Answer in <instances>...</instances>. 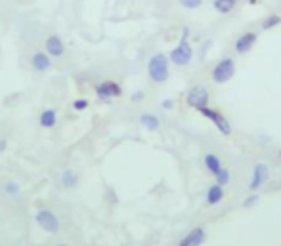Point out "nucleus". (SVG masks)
<instances>
[{
	"label": "nucleus",
	"mask_w": 281,
	"mask_h": 246,
	"mask_svg": "<svg viewBox=\"0 0 281 246\" xmlns=\"http://www.w3.org/2000/svg\"><path fill=\"white\" fill-rule=\"evenodd\" d=\"M147 75L151 78V82L161 84L167 82L171 77V69H169V58L165 54H153L151 60L147 61Z\"/></svg>",
	"instance_id": "f257e3e1"
},
{
	"label": "nucleus",
	"mask_w": 281,
	"mask_h": 246,
	"mask_svg": "<svg viewBox=\"0 0 281 246\" xmlns=\"http://www.w3.org/2000/svg\"><path fill=\"white\" fill-rule=\"evenodd\" d=\"M187 38H189V29L184 27L178 46H174L171 50V54H169V61H172L174 65L184 67V65H187L189 61L193 60V50H191V44L187 42Z\"/></svg>",
	"instance_id": "f03ea898"
},
{
	"label": "nucleus",
	"mask_w": 281,
	"mask_h": 246,
	"mask_svg": "<svg viewBox=\"0 0 281 246\" xmlns=\"http://www.w3.org/2000/svg\"><path fill=\"white\" fill-rule=\"evenodd\" d=\"M233 75H235V61L231 60V58H222L213 67V73H211L213 82H216V84L230 82L231 78H233Z\"/></svg>",
	"instance_id": "7ed1b4c3"
},
{
	"label": "nucleus",
	"mask_w": 281,
	"mask_h": 246,
	"mask_svg": "<svg viewBox=\"0 0 281 246\" xmlns=\"http://www.w3.org/2000/svg\"><path fill=\"white\" fill-rule=\"evenodd\" d=\"M199 113L203 115L205 119H209L211 122H213L214 126L220 130V134H224V136H230L231 134V126H230V122H228V119L222 115L220 111H216V109H211L209 105L207 107H201L199 109Z\"/></svg>",
	"instance_id": "20e7f679"
},
{
	"label": "nucleus",
	"mask_w": 281,
	"mask_h": 246,
	"mask_svg": "<svg viewBox=\"0 0 281 246\" xmlns=\"http://www.w3.org/2000/svg\"><path fill=\"white\" fill-rule=\"evenodd\" d=\"M34 220H36L41 229L50 233V235H56L60 231V220H58V216L52 210H38L36 216H34Z\"/></svg>",
	"instance_id": "39448f33"
},
{
	"label": "nucleus",
	"mask_w": 281,
	"mask_h": 246,
	"mask_svg": "<svg viewBox=\"0 0 281 246\" xmlns=\"http://www.w3.org/2000/svg\"><path fill=\"white\" fill-rule=\"evenodd\" d=\"M186 103L197 111L201 109V107H207L209 105V90L201 84L189 88V92L186 93Z\"/></svg>",
	"instance_id": "423d86ee"
},
{
	"label": "nucleus",
	"mask_w": 281,
	"mask_h": 246,
	"mask_svg": "<svg viewBox=\"0 0 281 246\" xmlns=\"http://www.w3.org/2000/svg\"><path fill=\"white\" fill-rule=\"evenodd\" d=\"M123 93V88H121L119 82L115 80H102L100 84L96 86V95L102 100V102H111L115 97H119Z\"/></svg>",
	"instance_id": "0eeeda50"
},
{
	"label": "nucleus",
	"mask_w": 281,
	"mask_h": 246,
	"mask_svg": "<svg viewBox=\"0 0 281 246\" xmlns=\"http://www.w3.org/2000/svg\"><path fill=\"white\" fill-rule=\"evenodd\" d=\"M268 178H270V168L266 166L264 162H258L253 168V178H251V183H249V191L260 189L268 181Z\"/></svg>",
	"instance_id": "6e6552de"
},
{
	"label": "nucleus",
	"mask_w": 281,
	"mask_h": 246,
	"mask_svg": "<svg viewBox=\"0 0 281 246\" xmlns=\"http://www.w3.org/2000/svg\"><path fill=\"white\" fill-rule=\"evenodd\" d=\"M44 48H46V54L50 56V58H61L63 56V52H65V46H63V40H61L58 34H52L46 38V42H44Z\"/></svg>",
	"instance_id": "1a4fd4ad"
},
{
	"label": "nucleus",
	"mask_w": 281,
	"mask_h": 246,
	"mask_svg": "<svg viewBox=\"0 0 281 246\" xmlns=\"http://www.w3.org/2000/svg\"><path fill=\"white\" fill-rule=\"evenodd\" d=\"M207 240V233H205L203 227H195L187 233L186 237L180 240L178 246H201Z\"/></svg>",
	"instance_id": "9d476101"
},
{
	"label": "nucleus",
	"mask_w": 281,
	"mask_h": 246,
	"mask_svg": "<svg viewBox=\"0 0 281 246\" xmlns=\"http://www.w3.org/2000/svg\"><path fill=\"white\" fill-rule=\"evenodd\" d=\"M256 40H258V34L256 33H245L241 34L237 40H235V52L237 54H247V52L253 50V46L256 44Z\"/></svg>",
	"instance_id": "9b49d317"
},
{
	"label": "nucleus",
	"mask_w": 281,
	"mask_h": 246,
	"mask_svg": "<svg viewBox=\"0 0 281 246\" xmlns=\"http://www.w3.org/2000/svg\"><path fill=\"white\" fill-rule=\"evenodd\" d=\"M31 65H33L34 71L44 73V71H48L52 67L50 56L46 52H36V54H33V58H31Z\"/></svg>",
	"instance_id": "f8f14e48"
},
{
	"label": "nucleus",
	"mask_w": 281,
	"mask_h": 246,
	"mask_svg": "<svg viewBox=\"0 0 281 246\" xmlns=\"http://www.w3.org/2000/svg\"><path fill=\"white\" fill-rule=\"evenodd\" d=\"M224 199V187L218 185V183H213V185L207 189V196H205V201H207V206H214V204H218Z\"/></svg>",
	"instance_id": "ddd939ff"
},
{
	"label": "nucleus",
	"mask_w": 281,
	"mask_h": 246,
	"mask_svg": "<svg viewBox=\"0 0 281 246\" xmlns=\"http://www.w3.org/2000/svg\"><path fill=\"white\" fill-rule=\"evenodd\" d=\"M58 122V113L54 109H46L41 113V126L43 128H54Z\"/></svg>",
	"instance_id": "4468645a"
},
{
	"label": "nucleus",
	"mask_w": 281,
	"mask_h": 246,
	"mask_svg": "<svg viewBox=\"0 0 281 246\" xmlns=\"http://www.w3.org/2000/svg\"><path fill=\"white\" fill-rule=\"evenodd\" d=\"M77 183H78V174L75 170H65L61 174V185L65 187V189H73V187H77Z\"/></svg>",
	"instance_id": "2eb2a0df"
},
{
	"label": "nucleus",
	"mask_w": 281,
	"mask_h": 246,
	"mask_svg": "<svg viewBox=\"0 0 281 246\" xmlns=\"http://www.w3.org/2000/svg\"><path fill=\"white\" fill-rule=\"evenodd\" d=\"M140 124L153 132V130H157V128L161 126V120L157 119L155 115H151V113H144V115L140 117Z\"/></svg>",
	"instance_id": "dca6fc26"
},
{
	"label": "nucleus",
	"mask_w": 281,
	"mask_h": 246,
	"mask_svg": "<svg viewBox=\"0 0 281 246\" xmlns=\"http://www.w3.org/2000/svg\"><path fill=\"white\" fill-rule=\"evenodd\" d=\"M213 6L218 14H230L231 10L237 6V0H214Z\"/></svg>",
	"instance_id": "f3484780"
},
{
	"label": "nucleus",
	"mask_w": 281,
	"mask_h": 246,
	"mask_svg": "<svg viewBox=\"0 0 281 246\" xmlns=\"http://www.w3.org/2000/svg\"><path fill=\"white\" fill-rule=\"evenodd\" d=\"M205 166H207V170H209L211 174H216V172L222 168V162L216 155L209 153V155H205Z\"/></svg>",
	"instance_id": "a211bd4d"
},
{
	"label": "nucleus",
	"mask_w": 281,
	"mask_h": 246,
	"mask_svg": "<svg viewBox=\"0 0 281 246\" xmlns=\"http://www.w3.org/2000/svg\"><path fill=\"white\" fill-rule=\"evenodd\" d=\"M281 23V16H277V14H272V16H268L262 21V29L264 31H270V29H273V27H277Z\"/></svg>",
	"instance_id": "6ab92c4d"
},
{
	"label": "nucleus",
	"mask_w": 281,
	"mask_h": 246,
	"mask_svg": "<svg viewBox=\"0 0 281 246\" xmlns=\"http://www.w3.org/2000/svg\"><path fill=\"white\" fill-rule=\"evenodd\" d=\"M214 178H216V183H218V185H226V183H230V170L228 168H220L218 170V172H216V174H214Z\"/></svg>",
	"instance_id": "aec40b11"
},
{
	"label": "nucleus",
	"mask_w": 281,
	"mask_h": 246,
	"mask_svg": "<svg viewBox=\"0 0 281 246\" xmlns=\"http://www.w3.org/2000/svg\"><path fill=\"white\" fill-rule=\"evenodd\" d=\"M180 6L186 10H197L201 4H203V0H178Z\"/></svg>",
	"instance_id": "412c9836"
},
{
	"label": "nucleus",
	"mask_w": 281,
	"mask_h": 246,
	"mask_svg": "<svg viewBox=\"0 0 281 246\" xmlns=\"http://www.w3.org/2000/svg\"><path fill=\"white\" fill-rule=\"evenodd\" d=\"M4 191H6L8 195H17V193H19V185H17L16 181H10V183L4 185Z\"/></svg>",
	"instance_id": "4be33fe9"
},
{
	"label": "nucleus",
	"mask_w": 281,
	"mask_h": 246,
	"mask_svg": "<svg viewBox=\"0 0 281 246\" xmlns=\"http://www.w3.org/2000/svg\"><path fill=\"white\" fill-rule=\"evenodd\" d=\"M144 97H145V92H144V90H136V92L132 93L130 102H132V103H140V102H144Z\"/></svg>",
	"instance_id": "5701e85b"
},
{
	"label": "nucleus",
	"mask_w": 281,
	"mask_h": 246,
	"mask_svg": "<svg viewBox=\"0 0 281 246\" xmlns=\"http://www.w3.org/2000/svg\"><path fill=\"white\" fill-rule=\"evenodd\" d=\"M88 107V100H75L73 102V109L75 111H85Z\"/></svg>",
	"instance_id": "b1692460"
},
{
	"label": "nucleus",
	"mask_w": 281,
	"mask_h": 246,
	"mask_svg": "<svg viewBox=\"0 0 281 246\" xmlns=\"http://www.w3.org/2000/svg\"><path fill=\"white\" fill-rule=\"evenodd\" d=\"M258 201H260V196H258V195H251V196H247V199L243 201V204H245V206L249 208V206H255Z\"/></svg>",
	"instance_id": "393cba45"
},
{
	"label": "nucleus",
	"mask_w": 281,
	"mask_h": 246,
	"mask_svg": "<svg viewBox=\"0 0 281 246\" xmlns=\"http://www.w3.org/2000/svg\"><path fill=\"white\" fill-rule=\"evenodd\" d=\"M211 46H213V40H207V42H205V46L201 48V58H205V56L209 54V48H211Z\"/></svg>",
	"instance_id": "a878e982"
},
{
	"label": "nucleus",
	"mask_w": 281,
	"mask_h": 246,
	"mask_svg": "<svg viewBox=\"0 0 281 246\" xmlns=\"http://www.w3.org/2000/svg\"><path fill=\"white\" fill-rule=\"evenodd\" d=\"M161 105H163V109L169 111V109H172V107H174V102H172V100H165Z\"/></svg>",
	"instance_id": "bb28decb"
},
{
	"label": "nucleus",
	"mask_w": 281,
	"mask_h": 246,
	"mask_svg": "<svg viewBox=\"0 0 281 246\" xmlns=\"http://www.w3.org/2000/svg\"><path fill=\"white\" fill-rule=\"evenodd\" d=\"M6 147H8V141L6 139H0V151H4Z\"/></svg>",
	"instance_id": "cd10ccee"
}]
</instances>
